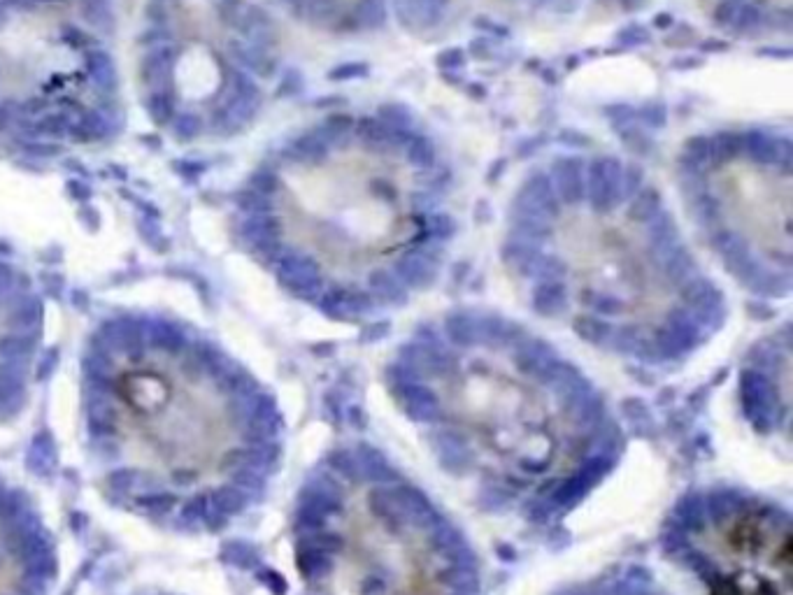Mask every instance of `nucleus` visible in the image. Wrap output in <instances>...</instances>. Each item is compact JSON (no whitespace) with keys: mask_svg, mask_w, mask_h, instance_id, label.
<instances>
[{"mask_svg":"<svg viewBox=\"0 0 793 595\" xmlns=\"http://www.w3.org/2000/svg\"><path fill=\"white\" fill-rule=\"evenodd\" d=\"M745 3H747V0H719L717 10H714V21H717L719 26L731 28L735 17H738L740 7L745 5Z\"/></svg>","mask_w":793,"mask_h":595,"instance_id":"nucleus-31","label":"nucleus"},{"mask_svg":"<svg viewBox=\"0 0 793 595\" xmlns=\"http://www.w3.org/2000/svg\"><path fill=\"white\" fill-rule=\"evenodd\" d=\"M694 212L696 219L703 221L705 226H712L719 221V203L717 198L710 196V193H698L694 200Z\"/></svg>","mask_w":793,"mask_h":595,"instance_id":"nucleus-27","label":"nucleus"},{"mask_svg":"<svg viewBox=\"0 0 793 595\" xmlns=\"http://www.w3.org/2000/svg\"><path fill=\"white\" fill-rule=\"evenodd\" d=\"M584 170H587V161L582 156L568 154L552 161L547 177L561 205L584 203Z\"/></svg>","mask_w":793,"mask_h":595,"instance_id":"nucleus-12","label":"nucleus"},{"mask_svg":"<svg viewBox=\"0 0 793 595\" xmlns=\"http://www.w3.org/2000/svg\"><path fill=\"white\" fill-rule=\"evenodd\" d=\"M789 361V340L763 342L742 375L747 414L759 428L789 426V384H777L773 372Z\"/></svg>","mask_w":793,"mask_h":595,"instance_id":"nucleus-9","label":"nucleus"},{"mask_svg":"<svg viewBox=\"0 0 793 595\" xmlns=\"http://www.w3.org/2000/svg\"><path fill=\"white\" fill-rule=\"evenodd\" d=\"M605 119L614 126V131H619V128H624V126L638 124V110H635V107H631V105H624V103L610 105V107H605Z\"/></svg>","mask_w":793,"mask_h":595,"instance_id":"nucleus-28","label":"nucleus"},{"mask_svg":"<svg viewBox=\"0 0 793 595\" xmlns=\"http://www.w3.org/2000/svg\"><path fill=\"white\" fill-rule=\"evenodd\" d=\"M556 142H559V145H563V147H570V149L589 147L587 135H584L582 131H575V128H570V131H561L559 138H556Z\"/></svg>","mask_w":793,"mask_h":595,"instance_id":"nucleus-35","label":"nucleus"},{"mask_svg":"<svg viewBox=\"0 0 793 595\" xmlns=\"http://www.w3.org/2000/svg\"><path fill=\"white\" fill-rule=\"evenodd\" d=\"M535 3L554 14H575L582 7L584 0H535Z\"/></svg>","mask_w":793,"mask_h":595,"instance_id":"nucleus-34","label":"nucleus"},{"mask_svg":"<svg viewBox=\"0 0 793 595\" xmlns=\"http://www.w3.org/2000/svg\"><path fill=\"white\" fill-rule=\"evenodd\" d=\"M617 42L621 47H640V45H645V42H649V31L645 26H640V24H628L626 28H621V31L617 33Z\"/></svg>","mask_w":793,"mask_h":595,"instance_id":"nucleus-30","label":"nucleus"},{"mask_svg":"<svg viewBox=\"0 0 793 595\" xmlns=\"http://www.w3.org/2000/svg\"><path fill=\"white\" fill-rule=\"evenodd\" d=\"M368 75V66L361 61L345 63V66H338L331 70V80L335 82H345V80H361V77Z\"/></svg>","mask_w":793,"mask_h":595,"instance_id":"nucleus-32","label":"nucleus"},{"mask_svg":"<svg viewBox=\"0 0 793 595\" xmlns=\"http://www.w3.org/2000/svg\"><path fill=\"white\" fill-rule=\"evenodd\" d=\"M54 575L52 535L35 507L0 482V595H49Z\"/></svg>","mask_w":793,"mask_h":595,"instance_id":"nucleus-8","label":"nucleus"},{"mask_svg":"<svg viewBox=\"0 0 793 595\" xmlns=\"http://www.w3.org/2000/svg\"><path fill=\"white\" fill-rule=\"evenodd\" d=\"M642 3H645V0H619V5L624 7V10H638V7H642Z\"/></svg>","mask_w":793,"mask_h":595,"instance_id":"nucleus-38","label":"nucleus"},{"mask_svg":"<svg viewBox=\"0 0 793 595\" xmlns=\"http://www.w3.org/2000/svg\"><path fill=\"white\" fill-rule=\"evenodd\" d=\"M475 26H477V28H487V31H491V33H500V35H507V28H503V26H498V24H491V21H489L487 17H482L480 21H475Z\"/></svg>","mask_w":793,"mask_h":595,"instance_id":"nucleus-37","label":"nucleus"},{"mask_svg":"<svg viewBox=\"0 0 793 595\" xmlns=\"http://www.w3.org/2000/svg\"><path fill=\"white\" fill-rule=\"evenodd\" d=\"M710 138L707 135H694L684 145L682 166L687 175H700L707 166H710Z\"/></svg>","mask_w":793,"mask_h":595,"instance_id":"nucleus-18","label":"nucleus"},{"mask_svg":"<svg viewBox=\"0 0 793 595\" xmlns=\"http://www.w3.org/2000/svg\"><path fill=\"white\" fill-rule=\"evenodd\" d=\"M624 163L614 156H598L584 170V200L596 214H607L621 205L619 179Z\"/></svg>","mask_w":793,"mask_h":595,"instance_id":"nucleus-10","label":"nucleus"},{"mask_svg":"<svg viewBox=\"0 0 793 595\" xmlns=\"http://www.w3.org/2000/svg\"><path fill=\"white\" fill-rule=\"evenodd\" d=\"M426 238L431 240V242H438V245H442V242H449L454 238L456 235V221L449 217V214H445V212H440V214H433L431 219L426 221Z\"/></svg>","mask_w":793,"mask_h":595,"instance_id":"nucleus-24","label":"nucleus"},{"mask_svg":"<svg viewBox=\"0 0 793 595\" xmlns=\"http://www.w3.org/2000/svg\"><path fill=\"white\" fill-rule=\"evenodd\" d=\"M742 154L759 166H782L789 168L791 163V142L780 135H773L763 128H752L742 133Z\"/></svg>","mask_w":793,"mask_h":595,"instance_id":"nucleus-14","label":"nucleus"},{"mask_svg":"<svg viewBox=\"0 0 793 595\" xmlns=\"http://www.w3.org/2000/svg\"><path fill=\"white\" fill-rule=\"evenodd\" d=\"M298 568L349 595H482L459 528L373 449H340L300 491Z\"/></svg>","mask_w":793,"mask_h":595,"instance_id":"nucleus-3","label":"nucleus"},{"mask_svg":"<svg viewBox=\"0 0 793 595\" xmlns=\"http://www.w3.org/2000/svg\"><path fill=\"white\" fill-rule=\"evenodd\" d=\"M377 119H380L382 124H387L389 128H394V131H410L412 121H414L412 112L407 110L405 105H400V103L382 105L380 107V117H377Z\"/></svg>","mask_w":793,"mask_h":595,"instance_id":"nucleus-25","label":"nucleus"},{"mask_svg":"<svg viewBox=\"0 0 793 595\" xmlns=\"http://www.w3.org/2000/svg\"><path fill=\"white\" fill-rule=\"evenodd\" d=\"M514 212L547 221L559 217L561 200L556 198V191L552 182H549L547 172H535V175L526 179L517 193V198H514Z\"/></svg>","mask_w":793,"mask_h":595,"instance_id":"nucleus-11","label":"nucleus"},{"mask_svg":"<svg viewBox=\"0 0 793 595\" xmlns=\"http://www.w3.org/2000/svg\"><path fill=\"white\" fill-rule=\"evenodd\" d=\"M40 344V298L21 272L0 261V419L24 405Z\"/></svg>","mask_w":793,"mask_h":595,"instance_id":"nucleus-7","label":"nucleus"},{"mask_svg":"<svg viewBox=\"0 0 793 595\" xmlns=\"http://www.w3.org/2000/svg\"><path fill=\"white\" fill-rule=\"evenodd\" d=\"M466 63H468L466 54H463V49H459V47L445 49V52L438 56V68L445 70L447 75L454 73V70H459V68H466Z\"/></svg>","mask_w":793,"mask_h":595,"instance_id":"nucleus-33","label":"nucleus"},{"mask_svg":"<svg viewBox=\"0 0 793 595\" xmlns=\"http://www.w3.org/2000/svg\"><path fill=\"white\" fill-rule=\"evenodd\" d=\"M389 0H359L349 14V26L354 31H380L387 24Z\"/></svg>","mask_w":793,"mask_h":595,"instance_id":"nucleus-15","label":"nucleus"},{"mask_svg":"<svg viewBox=\"0 0 793 595\" xmlns=\"http://www.w3.org/2000/svg\"><path fill=\"white\" fill-rule=\"evenodd\" d=\"M561 595H670L661 591L652 579H645V575H635V572H624V575L600 577L589 584H580L568 589Z\"/></svg>","mask_w":793,"mask_h":595,"instance_id":"nucleus-13","label":"nucleus"},{"mask_svg":"<svg viewBox=\"0 0 793 595\" xmlns=\"http://www.w3.org/2000/svg\"><path fill=\"white\" fill-rule=\"evenodd\" d=\"M149 73L170 110L224 124L247 121L261 103L254 77L275 73L268 45L252 40L219 45L221 28L245 14L238 0H161Z\"/></svg>","mask_w":793,"mask_h":595,"instance_id":"nucleus-6","label":"nucleus"},{"mask_svg":"<svg viewBox=\"0 0 793 595\" xmlns=\"http://www.w3.org/2000/svg\"><path fill=\"white\" fill-rule=\"evenodd\" d=\"M638 121H642V128H647V131H656V128H663L668 121V114H666V107L659 105V103H652V105H645L638 110Z\"/></svg>","mask_w":793,"mask_h":595,"instance_id":"nucleus-29","label":"nucleus"},{"mask_svg":"<svg viewBox=\"0 0 793 595\" xmlns=\"http://www.w3.org/2000/svg\"><path fill=\"white\" fill-rule=\"evenodd\" d=\"M449 3H452V0H424L426 10L431 12V17L435 19V24H440V21L445 19V14L449 10Z\"/></svg>","mask_w":793,"mask_h":595,"instance_id":"nucleus-36","label":"nucleus"},{"mask_svg":"<svg viewBox=\"0 0 793 595\" xmlns=\"http://www.w3.org/2000/svg\"><path fill=\"white\" fill-rule=\"evenodd\" d=\"M342 3L340 0H307L303 12L310 17L314 24L326 26L340 17Z\"/></svg>","mask_w":793,"mask_h":595,"instance_id":"nucleus-23","label":"nucleus"},{"mask_svg":"<svg viewBox=\"0 0 793 595\" xmlns=\"http://www.w3.org/2000/svg\"><path fill=\"white\" fill-rule=\"evenodd\" d=\"M661 212H663V200L659 196V191L652 189V186H645V189H640L638 193H635V196L628 200V207H626L628 219L638 226L652 224V221L659 217Z\"/></svg>","mask_w":793,"mask_h":595,"instance_id":"nucleus-16","label":"nucleus"},{"mask_svg":"<svg viewBox=\"0 0 793 595\" xmlns=\"http://www.w3.org/2000/svg\"><path fill=\"white\" fill-rule=\"evenodd\" d=\"M82 412L100 489L177 533H217L273 482L284 424L259 379L189 326L117 317L89 340Z\"/></svg>","mask_w":793,"mask_h":595,"instance_id":"nucleus-1","label":"nucleus"},{"mask_svg":"<svg viewBox=\"0 0 793 595\" xmlns=\"http://www.w3.org/2000/svg\"><path fill=\"white\" fill-rule=\"evenodd\" d=\"M389 384L442 465L498 512L556 519L621 454L617 421L589 379L500 317L454 312L419 328Z\"/></svg>","mask_w":793,"mask_h":595,"instance_id":"nucleus-2","label":"nucleus"},{"mask_svg":"<svg viewBox=\"0 0 793 595\" xmlns=\"http://www.w3.org/2000/svg\"><path fill=\"white\" fill-rule=\"evenodd\" d=\"M112 93L110 38L91 0H0L3 126L33 138H94Z\"/></svg>","mask_w":793,"mask_h":595,"instance_id":"nucleus-4","label":"nucleus"},{"mask_svg":"<svg viewBox=\"0 0 793 595\" xmlns=\"http://www.w3.org/2000/svg\"><path fill=\"white\" fill-rule=\"evenodd\" d=\"M661 544L707 595H793L791 516L754 493H689L663 523Z\"/></svg>","mask_w":793,"mask_h":595,"instance_id":"nucleus-5","label":"nucleus"},{"mask_svg":"<svg viewBox=\"0 0 793 595\" xmlns=\"http://www.w3.org/2000/svg\"><path fill=\"white\" fill-rule=\"evenodd\" d=\"M403 149H405L407 161H410L412 166L421 168V170L431 168L433 163H435V145L426 138V135H414L412 133L410 142H407Z\"/></svg>","mask_w":793,"mask_h":595,"instance_id":"nucleus-20","label":"nucleus"},{"mask_svg":"<svg viewBox=\"0 0 793 595\" xmlns=\"http://www.w3.org/2000/svg\"><path fill=\"white\" fill-rule=\"evenodd\" d=\"M619 140L624 142V145L631 149L633 154L638 156H649L654 152V138L649 135L647 128H642L638 124H631V126H624L617 131Z\"/></svg>","mask_w":793,"mask_h":595,"instance_id":"nucleus-21","label":"nucleus"},{"mask_svg":"<svg viewBox=\"0 0 793 595\" xmlns=\"http://www.w3.org/2000/svg\"><path fill=\"white\" fill-rule=\"evenodd\" d=\"M763 19H766V17H763V12H761L759 5L745 3V5L740 7L738 17H735L731 28H733V31H738V33H749V31H754L756 26H761Z\"/></svg>","mask_w":793,"mask_h":595,"instance_id":"nucleus-26","label":"nucleus"},{"mask_svg":"<svg viewBox=\"0 0 793 595\" xmlns=\"http://www.w3.org/2000/svg\"><path fill=\"white\" fill-rule=\"evenodd\" d=\"M742 154V135L735 131H719L710 138V159L728 163Z\"/></svg>","mask_w":793,"mask_h":595,"instance_id":"nucleus-19","label":"nucleus"},{"mask_svg":"<svg viewBox=\"0 0 793 595\" xmlns=\"http://www.w3.org/2000/svg\"><path fill=\"white\" fill-rule=\"evenodd\" d=\"M389 5L394 7V14L400 24L410 31H431L438 24L431 17V12L426 10L424 0H389Z\"/></svg>","mask_w":793,"mask_h":595,"instance_id":"nucleus-17","label":"nucleus"},{"mask_svg":"<svg viewBox=\"0 0 793 595\" xmlns=\"http://www.w3.org/2000/svg\"><path fill=\"white\" fill-rule=\"evenodd\" d=\"M640 189H645V168L638 166V163H628V166L621 168L619 200L628 203Z\"/></svg>","mask_w":793,"mask_h":595,"instance_id":"nucleus-22","label":"nucleus"}]
</instances>
